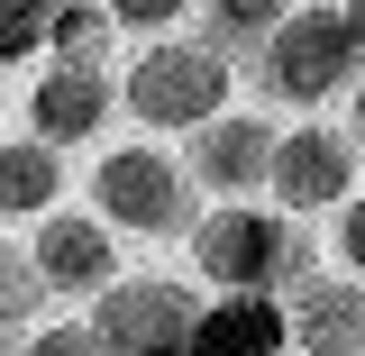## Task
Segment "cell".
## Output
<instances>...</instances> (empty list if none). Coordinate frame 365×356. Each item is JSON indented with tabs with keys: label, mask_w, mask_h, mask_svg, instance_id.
Listing matches in <instances>:
<instances>
[{
	"label": "cell",
	"mask_w": 365,
	"mask_h": 356,
	"mask_svg": "<svg viewBox=\"0 0 365 356\" xmlns=\"http://www.w3.org/2000/svg\"><path fill=\"white\" fill-rule=\"evenodd\" d=\"M201 9H210V19H201V28H210V46H228V55H237V46L256 55V46L292 19V0H201Z\"/></svg>",
	"instance_id": "4fadbf2b"
},
{
	"label": "cell",
	"mask_w": 365,
	"mask_h": 356,
	"mask_svg": "<svg viewBox=\"0 0 365 356\" xmlns=\"http://www.w3.org/2000/svg\"><path fill=\"white\" fill-rule=\"evenodd\" d=\"M55 201H64V146L46 137L0 146V220H46Z\"/></svg>",
	"instance_id": "7c38bea8"
},
{
	"label": "cell",
	"mask_w": 365,
	"mask_h": 356,
	"mask_svg": "<svg viewBox=\"0 0 365 356\" xmlns=\"http://www.w3.org/2000/svg\"><path fill=\"white\" fill-rule=\"evenodd\" d=\"M356 356H365V347H356Z\"/></svg>",
	"instance_id": "44dd1931"
},
{
	"label": "cell",
	"mask_w": 365,
	"mask_h": 356,
	"mask_svg": "<svg viewBox=\"0 0 365 356\" xmlns=\"http://www.w3.org/2000/svg\"><path fill=\"white\" fill-rule=\"evenodd\" d=\"M228 91H237V73H228V46L210 37H146L128 55V73H119V101L137 110V128L146 137H192L201 119H220Z\"/></svg>",
	"instance_id": "6da1fadb"
},
{
	"label": "cell",
	"mask_w": 365,
	"mask_h": 356,
	"mask_svg": "<svg viewBox=\"0 0 365 356\" xmlns=\"http://www.w3.org/2000/svg\"><path fill=\"white\" fill-rule=\"evenodd\" d=\"M347 19H356V37H365V0H347Z\"/></svg>",
	"instance_id": "ffe728a7"
},
{
	"label": "cell",
	"mask_w": 365,
	"mask_h": 356,
	"mask_svg": "<svg viewBox=\"0 0 365 356\" xmlns=\"http://www.w3.org/2000/svg\"><path fill=\"white\" fill-rule=\"evenodd\" d=\"M192 265L210 274L220 293H283L311 274V238L292 210H265V201H220L192 220Z\"/></svg>",
	"instance_id": "3957f363"
},
{
	"label": "cell",
	"mask_w": 365,
	"mask_h": 356,
	"mask_svg": "<svg viewBox=\"0 0 365 356\" xmlns=\"http://www.w3.org/2000/svg\"><path fill=\"white\" fill-rule=\"evenodd\" d=\"M283 347H292L283 293H220V302H201L192 356H283Z\"/></svg>",
	"instance_id": "8fae6325"
},
{
	"label": "cell",
	"mask_w": 365,
	"mask_h": 356,
	"mask_svg": "<svg viewBox=\"0 0 365 356\" xmlns=\"http://www.w3.org/2000/svg\"><path fill=\"white\" fill-rule=\"evenodd\" d=\"M101 9H110V19H119L128 37H165V28H174L192 0H101Z\"/></svg>",
	"instance_id": "2e32d148"
},
{
	"label": "cell",
	"mask_w": 365,
	"mask_h": 356,
	"mask_svg": "<svg viewBox=\"0 0 365 356\" xmlns=\"http://www.w3.org/2000/svg\"><path fill=\"white\" fill-rule=\"evenodd\" d=\"M329 220H338V238H329V247H338V265L365 274V192H356V201H338Z\"/></svg>",
	"instance_id": "e0dca14e"
},
{
	"label": "cell",
	"mask_w": 365,
	"mask_h": 356,
	"mask_svg": "<svg viewBox=\"0 0 365 356\" xmlns=\"http://www.w3.org/2000/svg\"><path fill=\"white\" fill-rule=\"evenodd\" d=\"M192 192H201L192 165L174 146H155V137H128V146H110L91 165V210L119 238H174V228H192Z\"/></svg>",
	"instance_id": "277c9868"
},
{
	"label": "cell",
	"mask_w": 365,
	"mask_h": 356,
	"mask_svg": "<svg viewBox=\"0 0 365 356\" xmlns=\"http://www.w3.org/2000/svg\"><path fill=\"white\" fill-rule=\"evenodd\" d=\"M46 293H55V283L37 274V256H9V247H0V320H28Z\"/></svg>",
	"instance_id": "9a60e30c"
},
{
	"label": "cell",
	"mask_w": 365,
	"mask_h": 356,
	"mask_svg": "<svg viewBox=\"0 0 365 356\" xmlns=\"http://www.w3.org/2000/svg\"><path fill=\"white\" fill-rule=\"evenodd\" d=\"M274 146H283V128H274L265 110H237L228 101L220 119H201L192 128V183L201 192H220V201H247V192H265L274 183Z\"/></svg>",
	"instance_id": "52a82bcc"
},
{
	"label": "cell",
	"mask_w": 365,
	"mask_h": 356,
	"mask_svg": "<svg viewBox=\"0 0 365 356\" xmlns=\"http://www.w3.org/2000/svg\"><path fill=\"white\" fill-rule=\"evenodd\" d=\"M28 256L55 293H110L119 283V228L101 220V210H46L37 238H28Z\"/></svg>",
	"instance_id": "9c48e42d"
},
{
	"label": "cell",
	"mask_w": 365,
	"mask_h": 356,
	"mask_svg": "<svg viewBox=\"0 0 365 356\" xmlns=\"http://www.w3.org/2000/svg\"><path fill=\"white\" fill-rule=\"evenodd\" d=\"M274 210H292V220H311V210H338V201H356L365 192V146L347 128H329V119H292L283 146H274Z\"/></svg>",
	"instance_id": "8992f818"
},
{
	"label": "cell",
	"mask_w": 365,
	"mask_h": 356,
	"mask_svg": "<svg viewBox=\"0 0 365 356\" xmlns=\"http://www.w3.org/2000/svg\"><path fill=\"white\" fill-rule=\"evenodd\" d=\"M292 347H311V356H356L365 347V274H302L292 283Z\"/></svg>",
	"instance_id": "30bf717a"
},
{
	"label": "cell",
	"mask_w": 365,
	"mask_h": 356,
	"mask_svg": "<svg viewBox=\"0 0 365 356\" xmlns=\"http://www.w3.org/2000/svg\"><path fill=\"white\" fill-rule=\"evenodd\" d=\"M365 64V37L347 19V0H292V19L256 46V73L283 110H319V101H347Z\"/></svg>",
	"instance_id": "7a4b0ae2"
},
{
	"label": "cell",
	"mask_w": 365,
	"mask_h": 356,
	"mask_svg": "<svg viewBox=\"0 0 365 356\" xmlns=\"http://www.w3.org/2000/svg\"><path fill=\"white\" fill-rule=\"evenodd\" d=\"M110 110H119V83H110V64L101 55H55L28 91V119H37L46 146H83V137L110 128Z\"/></svg>",
	"instance_id": "ba28073f"
},
{
	"label": "cell",
	"mask_w": 365,
	"mask_h": 356,
	"mask_svg": "<svg viewBox=\"0 0 365 356\" xmlns=\"http://www.w3.org/2000/svg\"><path fill=\"white\" fill-rule=\"evenodd\" d=\"M347 137H356V146H365V83L347 91Z\"/></svg>",
	"instance_id": "d6986e66"
},
{
	"label": "cell",
	"mask_w": 365,
	"mask_h": 356,
	"mask_svg": "<svg viewBox=\"0 0 365 356\" xmlns=\"http://www.w3.org/2000/svg\"><path fill=\"white\" fill-rule=\"evenodd\" d=\"M28 356H110V338H101V329H73V320H64V329H37V347Z\"/></svg>",
	"instance_id": "ac0fdd59"
},
{
	"label": "cell",
	"mask_w": 365,
	"mask_h": 356,
	"mask_svg": "<svg viewBox=\"0 0 365 356\" xmlns=\"http://www.w3.org/2000/svg\"><path fill=\"white\" fill-rule=\"evenodd\" d=\"M110 356H192L201 338V293L182 274H119L101 293V320H91Z\"/></svg>",
	"instance_id": "5b68a950"
},
{
	"label": "cell",
	"mask_w": 365,
	"mask_h": 356,
	"mask_svg": "<svg viewBox=\"0 0 365 356\" xmlns=\"http://www.w3.org/2000/svg\"><path fill=\"white\" fill-rule=\"evenodd\" d=\"M55 9L64 0H0V64H28L37 46H55Z\"/></svg>",
	"instance_id": "5bb4252c"
}]
</instances>
